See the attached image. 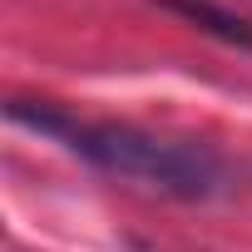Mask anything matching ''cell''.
I'll return each mask as SVG.
<instances>
[{"label":"cell","instance_id":"1","mask_svg":"<svg viewBox=\"0 0 252 252\" xmlns=\"http://www.w3.org/2000/svg\"><path fill=\"white\" fill-rule=\"evenodd\" d=\"M64 149L104 173L134 178V183H144L163 198H178V203H218L237 188L232 168L208 144L158 139V134L134 129V124H79L74 119Z\"/></svg>","mask_w":252,"mask_h":252},{"label":"cell","instance_id":"2","mask_svg":"<svg viewBox=\"0 0 252 252\" xmlns=\"http://www.w3.org/2000/svg\"><path fill=\"white\" fill-rule=\"evenodd\" d=\"M154 5L168 10V15H178V20H188L193 30H203V35H213L222 45L252 50V20H242L237 10L218 5V0H154Z\"/></svg>","mask_w":252,"mask_h":252},{"label":"cell","instance_id":"3","mask_svg":"<svg viewBox=\"0 0 252 252\" xmlns=\"http://www.w3.org/2000/svg\"><path fill=\"white\" fill-rule=\"evenodd\" d=\"M5 119L10 124H20V129H35V134H45V139H69V129H74V114H64L60 104H50V99H5Z\"/></svg>","mask_w":252,"mask_h":252}]
</instances>
